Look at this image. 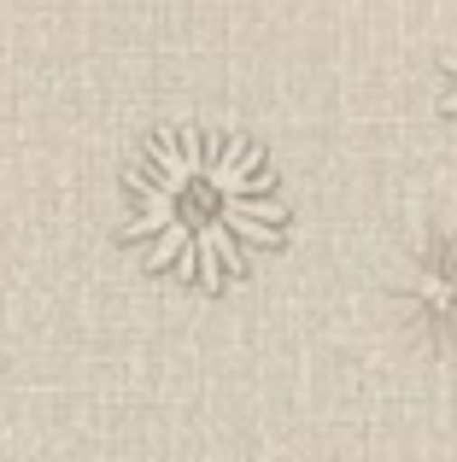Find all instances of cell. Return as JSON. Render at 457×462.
I'll use <instances>...</instances> for the list:
<instances>
[{
    "mask_svg": "<svg viewBox=\"0 0 457 462\" xmlns=\"http://www.w3.org/2000/svg\"><path fill=\"white\" fill-rule=\"evenodd\" d=\"M287 205L264 152L240 135L159 129L141 170H129V240L153 275L223 293L252 252H275Z\"/></svg>",
    "mask_w": 457,
    "mask_h": 462,
    "instance_id": "cell-1",
    "label": "cell"
},
{
    "mask_svg": "<svg viewBox=\"0 0 457 462\" xmlns=\"http://www.w3.org/2000/svg\"><path fill=\"white\" fill-rule=\"evenodd\" d=\"M440 70H446V88H440V112H446V117H457V53H446V59H440Z\"/></svg>",
    "mask_w": 457,
    "mask_h": 462,
    "instance_id": "cell-2",
    "label": "cell"
}]
</instances>
